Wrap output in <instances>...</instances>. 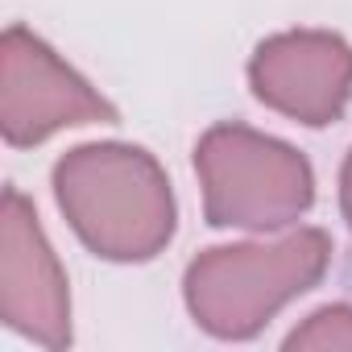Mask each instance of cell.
<instances>
[{
  "instance_id": "obj_4",
  "label": "cell",
  "mask_w": 352,
  "mask_h": 352,
  "mask_svg": "<svg viewBox=\"0 0 352 352\" xmlns=\"http://www.w3.org/2000/svg\"><path fill=\"white\" fill-rule=\"evenodd\" d=\"M116 108L71 71L34 30L9 25L0 38V133L5 145L30 149L75 124H112Z\"/></svg>"
},
{
  "instance_id": "obj_5",
  "label": "cell",
  "mask_w": 352,
  "mask_h": 352,
  "mask_svg": "<svg viewBox=\"0 0 352 352\" xmlns=\"http://www.w3.org/2000/svg\"><path fill=\"white\" fill-rule=\"evenodd\" d=\"M0 319L42 348L71 344V290L34 204L5 187L0 195Z\"/></svg>"
},
{
  "instance_id": "obj_2",
  "label": "cell",
  "mask_w": 352,
  "mask_h": 352,
  "mask_svg": "<svg viewBox=\"0 0 352 352\" xmlns=\"http://www.w3.org/2000/svg\"><path fill=\"white\" fill-rule=\"evenodd\" d=\"M331 265V236L298 228L282 241L204 249L183 278L191 319L216 340H253L286 302L307 294Z\"/></svg>"
},
{
  "instance_id": "obj_8",
  "label": "cell",
  "mask_w": 352,
  "mask_h": 352,
  "mask_svg": "<svg viewBox=\"0 0 352 352\" xmlns=\"http://www.w3.org/2000/svg\"><path fill=\"white\" fill-rule=\"evenodd\" d=\"M340 212L352 228V153L344 157V170H340Z\"/></svg>"
},
{
  "instance_id": "obj_1",
  "label": "cell",
  "mask_w": 352,
  "mask_h": 352,
  "mask_svg": "<svg viewBox=\"0 0 352 352\" xmlns=\"http://www.w3.org/2000/svg\"><path fill=\"white\" fill-rule=\"evenodd\" d=\"M54 199L71 232L104 261H153L179 228L162 162L124 141L75 145L54 162Z\"/></svg>"
},
{
  "instance_id": "obj_6",
  "label": "cell",
  "mask_w": 352,
  "mask_h": 352,
  "mask_svg": "<svg viewBox=\"0 0 352 352\" xmlns=\"http://www.w3.org/2000/svg\"><path fill=\"white\" fill-rule=\"evenodd\" d=\"M249 87L270 112L323 129L352 100V46L331 30L274 34L249 58Z\"/></svg>"
},
{
  "instance_id": "obj_7",
  "label": "cell",
  "mask_w": 352,
  "mask_h": 352,
  "mask_svg": "<svg viewBox=\"0 0 352 352\" xmlns=\"http://www.w3.org/2000/svg\"><path fill=\"white\" fill-rule=\"evenodd\" d=\"M286 348L290 352H336V348H352V302H331V307H319L315 315H307L290 336H286Z\"/></svg>"
},
{
  "instance_id": "obj_3",
  "label": "cell",
  "mask_w": 352,
  "mask_h": 352,
  "mask_svg": "<svg viewBox=\"0 0 352 352\" xmlns=\"http://www.w3.org/2000/svg\"><path fill=\"white\" fill-rule=\"evenodd\" d=\"M195 170L212 228L274 232L307 216L315 204L311 162L294 145L236 120L212 124L199 137Z\"/></svg>"
}]
</instances>
